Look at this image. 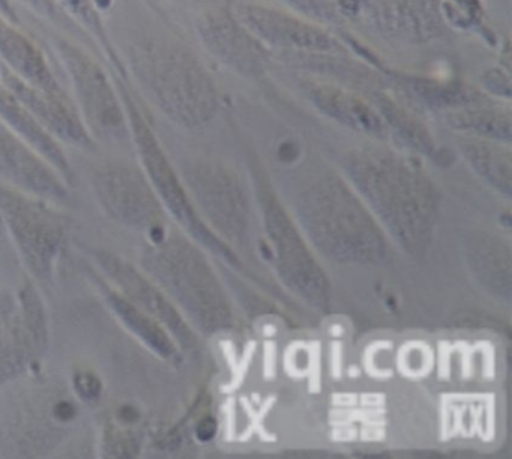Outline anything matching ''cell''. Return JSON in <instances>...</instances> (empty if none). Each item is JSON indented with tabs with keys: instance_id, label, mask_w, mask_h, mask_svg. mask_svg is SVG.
I'll return each mask as SVG.
<instances>
[{
	"instance_id": "6da1fadb",
	"label": "cell",
	"mask_w": 512,
	"mask_h": 459,
	"mask_svg": "<svg viewBox=\"0 0 512 459\" xmlns=\"http://www.w3.org/2000/svg\"><path fill=\"white\" fill-rule=\"evenodd\" d=\"M344 174L386 236L412 257L427 254L440 218V192L424 168L385 146L352 150Z\"/></svg>"
},
{
	"instance_id": "7a4b0ae2",
	"label": "cell",
	"mask_w": 512,
	"mask_h": 459,
	"mask_svg": "<svg viewBox=\"0 0 512 459\" xmlns=\"http://www.w3.org/2000/svg\"><path fill=\"white\" fill-rule=\"evenodd\" d=\"M130 83L166 119L185 129L208 125L220 108L217 83L196 51L169 30H146L121 54Z\"/></svg>"
},
{
	"instance_id": "3957f363",
	"label": "cell",
	"mask_w": 512,
	"mask_h": 459,
	"mask_svg": "<svg viewBox=\"0 0 512 459\" xmlns=\"http://www.w3.org/2000/svg\"><path fill=\"white\" fill-rule=\"evenodd\" d=\"M296 224L308 243L338 264H379L388 255V236L347 179L323 173L295 195Z\"/></svg>"
},
{
	"instance_id": "277c9868",
	"label": "cell",
	"mask_w": 512,
	"mask_h": 459,
	"mask_svg": "<svg viewBox=\"0 0 512 459\" xmlns=\"http://www.w3.org/2000/svg\"><path fill=\"white\" fill-rule=\"evenodd\" d=\"M140 267L203 335L232 327V306L220 279L196 243L178 230L166 228L149 240Z\"/></svg>"
},
{
	"instance_id": "5b68a950",
	"label": "cell",
	"mask_w": 512,
	"mask_h": 459,
	"mask_svg": "<svg viewBox=\"0 0 512 459\" xmlns=\"http://www.w3.org/2000/svg\"><path fill=\"white\" fill-rule=\"evenodd\" d=\"M80 408L59 378H43L20 395L0 425V450L10 458L52 455L73 434Z\"/></svg>"
},
{
	"instance_id": "8992f818",
	"label": "cell",
	"mask_w": 512,
	"mask_h": 459,
	"mask_svg": "<svg viewBox=\"0 0 512 459\" xmlns=\"http://www.w3.org/2000/svg\"><path fill=\"white\" fill-rule=\"evenodd\" d=\"M113 77H115L116 86L121 93L122 104H124L125 114H127L128 128H130L131 143L136 150L140 167L145 171L146 177L157 192L164 209L184 228L185 233L190 234L203 248L226 258L230 263L238 261V258L232 254L230 246L206 225L200 213L197 212L182 176H179L178 171L173 167L160 138L155 134L154 128L140 108L139 102L134 98L130 83L121 80L116 75Z\"/></svg>"
},
{
	"instance_id": "52a82bcc",
	"label": "cell",
	"mask_w": 512,
	"mask_h": 459,
	"mask_svg": "<svg viewBox=\"0 0 512 459\" xmlns=\"http://www.w3.org/2000/svg\"><path fill=\"white\" fill-rule=\"evenodd\" d=\"M52 200L0 182V216L29 273L49 281L71 231V218Z\"/></svg>"
},
{
	"instance_id": "ba28073f",
	"label": "cell",
	"mask_w": 512,
	"mask_h": 459,
	"mask_svg": "<svg viewBox=\"0 0 512 459\" xmlns=\"http://www.w3.org/2000/svg\"><path fill=\"white\" fill-rule=\"evenodd\" d=\"M52 45L73 87L74 105L95 143H131L127 114L113 74L77 39L53 35Z\"/></svg>"
},
{
	"instance_id": "9c48e42d",
	"label": "cell",
	"mask_w": 512,
	"mask_h": 459,
	"mask_svg": "<svg viewBox=\"0 0 512 459\" xmlns=\"http://www.w3.org/2000/svg\"><path fill=\"white\" fill-rule=\"evenodd\" d=\"M256 195L271 245L272 261L283 284L307 305L328 311L331 282L311 251L307 237L268 183L256 180Z\"/></svg>"
},
{
	"instance_id": "30bf717a",
	"label": "cell",
	"mask_w": 512,
	"mask_h": 459,
	"mask_svg": "<svg viewBox=\"0 0 512 459\" xmlns=\"http://www.w3.org/2000/svg\"><path fill=\"white\" fill-rule=\"evenodd\" d=\"M91 185L109 218L155 239L166 230V209L140 165L109 158L91 168Z\"/></svg>"
},
{
	"instance_id": "8fae6325",
	"label": "cell",
	"mask_w": 512,
	"mask_h": 459,
	"mask_svg": "<svg viewBox=\"0 0 512 459\" xmlns=\"http://www.w3.org/2000/svg\"><path fill=\"white\" fill-rule=\"evenodd\" d=\"M337 21L358 24L386 41L424 45L445 35L439 0H332Z\"/></svg>"
},
{
	"instance_id": "7c38bea8",
	"label": "cell",
	"mask_w": 512,
	"mask_h": 459,
	"mask_svg": "<svg viewBox=\"0 0 512 459\" xmlns=\"http://www.w3.org/2000/svg\"><path fill=\"white\" fill-rule=\"evenodd\" d=\"M182 180L206 225L223 242L244 245L251 212L247 191L238 176L220 162L196 161L184 168Z\"/></svg>"
},
{
	"instance_id": "4fadbf2b",
	"label": "cell",
	"mask_w": 512,
	"mask_h": 459,
	"mask_svg": "<svg viewBox=\"0 0 512 459\" xmlns=\"http://www.w3.org/2000/svg\"><path fill=\"white\" fill-rule=\"evenodd\" d=\"M230 8L245 29L268 50L274 48L299 56H320L343 50L325 27L292 9L253 0L230 3Z\"/></svg>"
},
{
	"instance_id": "5bb4252c",
	"label": "cell",
	"mask_w": 512,
	"mask_h": 459,
	"mask_svg": "<svg viewBox=\"0 0 512 459\" xmlns=\"http://www.w3.org/2000/svg\"><path fill=\"white\" fill-rule=\"evenodd\" d=\"M194 26L203 47L218 62L245 77L265 74L271 51L245 29L233 14L230 2L202 3L197 8Z\"/></svg>"
},
{
	"instance_id": "9a60e30c",
	"label": "cell",
	"mask_w": 512,
	"mask_h": 459,
	"mask_svg": "<svg viewBox=\"0 0 512 459\" xmlns=\"http://www.w3.org/2000/svg\"><path fill=\"white\" fill-rule=\"evenodd\" d=\"M91 255L110 284L137 308L160 321L172 333L181 350L188 351L196 347V333L187 318L155 281L143 272L142 267L134 266L124 257L106 249H91Z\"/></svg>"
},
{
	"instance_id": "2e32d148",
	"label": "cell",
	"mask_w": 512,
	"mask_h": 459,
	"mask_svg": "<svg viewBox=\"0 0 512 459\" xmlns=\"http://www.w3.org/2000/svg\"><path fill=\"white\" fill-rule=\"evenodd\" d=\"M0 78L25 105L26 110L35 117V120L59 143L79 147V149H95L97 143L89 134L71 96L52 95L37 89L11 74L2 65H0Z\"/></svg>"
},
{
	"instance_id": "e0dca14e",
	"label": "cell",
	"mask_w": 512,
	"mask_h": 459,
	"mask_svg": "<svg viewBox=\"0 0 512 459\" xmlns=\"http://www.w3.org/2000/svg\"><path fill=\"white\" fill-rule=\"evenodd\" d=\"M0 179L47 200L67 197L64 177L0 120Z\"/></svg>"
},
{
	"instance_id": "ac0fdd59",
	"label": "cell",
	"mask_w": 512,
	"mask_h": 459,
	"mask_svg": "<svg viewBox=\"0 0 512 459\" xmlns=\"http://www.w3.org/2000/svg\"><path fill=\"white\" fill-rule=\"evenodd\" d=\"M305 96L323 116L374 140H388L389 131L376 105L352 90L326 81H302Z\"/></svg>"
},
{
	"instance_id": "d6986e66",
	"label": "cell",
	"mask_w": 512,
	"mask_h": 459,
	"mask_svg": "<svg viewBox=\"0 0 512 459\" xmlns=\"http://www.w3.org/2000/svg\"><path fill=\"white\" fill-rule=\"evenodd\" d=\"M0 65L20 80L52 95L68 96L46 53L22 26L0 15Z\"/></svg>"
},
{
	"instance_id": "ffe728a7",
	"label": "cell",
	"mask_w": 512,
	"mask_h": 459,
	"mask_svg": "<svg viewBox=\"0 0 512 459\" xmlns=\"http://www.w3.org/2000/svg\"><path fill=\"white\" fill-rule=\"evenodd\" d=\"M89 275L92 276L95 285L101 291L104 302L112 309L113 314L124 324L125 329L131 335L136 336L145 347L166 362L172 363V365L181 363V347L173 338L172 333L160 321L155 320L148 312L137 308L124 294L119 293L109 281L101 278L97 273L91 272Z\"/></svg>"
},
{
	"instance_id": "44dd1931",
	"label": "cell",
	"mask_w": 512,
	"mask_h": 459,
	"mask_svg": "<svg viewBox=\"0 0 512 459\" xmlns=\"http://www.w3.org/2000/svg\"><path fill=\"white\" fill-rule=\"evenodd\" d=\"M467 266L479 284L497 299L511 300V248L508 240L490 231L470 234L464 245Z\"/></svg>"
},
{
	"instance_id": "7402d4cb",
	"label": "cell",
	"mask_w": 512,
	"mask_h": 459,
	"mask_svg": "<svg viewBox=\"0 0 512 459\" xmlns=\"http://www.w3.org/2000/svg\"><path fill=\"white\" fill-rule=\"evenodd\" d=\"M0 120L7 123L35 152L40 153L65 182L74 180L73 167L61 143L49 134L0 78Z\"/></svg>"
},
{
	"instance_id": "603a6c76",
	"label": "cell",
	"mask_w": 512,
	"mask_h": 459,
	"mask_svg": "<svg viewBox=\"0 0 512 459\" xmlns=\"http://www.w3.org/2000/svg\"><path fill=\"white\" fill-rule=\"evenodd\" d=\"M47 353L32 335L19 311L0 323V387L31 371Z\"/></svg>"
},
{
	"instance_id": "cb8c5ba5",
	"label": "cell",
	"mask_w": 512,
	"mask_h": 459,
	"mask_svg": "<svg viewBox=\"0 0 512 459\" xmlns=\"http://www.w3.org/2000/svg\"><path fill=\"white\" fill-rule=\"evenodd\" d=\"M511 110L482 96L472 104L445 113V122L467 137L511 144Z\"/></svg>"
},
{
	"instance_id": "d4e9b609",
	"label": "cell",
	"mask_w": 512,
	"mask_h": 459,
	"mask_svg": "<svg viewBox=\"0 0 512 459\" xmlns=\"http://www.w3.org/2000/svg\"><path fill=\"white\" fill-rule=\"evenodd\" d=\"M460 150L473 171L494 191L511 197L512 153L509 144L487 138L466 137Z\"/></svg>"
},
{
	"instance_id": "484cf974",
	"label": "cell",
	"mask_w": 512,
	"mask_h": 459,
	"mask_svg": "<svg viewBox=\"0 0 512 459\" xmlns=\"http://www.w3.org/2000/svg\"><path fill=\"white\" fill-rule=\"evenodd\" d=\"M56 2L79 24L80 29L89 36V39L94 41L97 47H100L101 53L104 54L107 62L112 65L113 75L130 83L124 60H122L121 53H119L116 45L113 44L112 36H110L109 29H107L103 14H101L98 0H56Z\"/></svg>"
},
{
	"instance_id": "4316f807",
	"label": "cell",
	"mask_w": 512,
	"mask_h": 459,
	"mask_svg": "<svg viewBox=\"0 0 512 459\" xmlns=\"http://www.w3.org/2000/svg\"><path fill=\"white\" fill-rule=\"evenodd\" d=\"M376 107L388 126L389 137L395 134V137L409 149L424 155H433V138L421 123L416 122L415 117L410 116L400 105L388 98H383Z\"/></svg>"
},
{
	"instance_id": "83f0119b",
	"label": "cell",
	"mask_w": 512,
	"mask_h": 459,
	"mask_svg": "<svg viewBox=\"0 0 512 459\" xmlns=\"http://www.w3.org/2000/svg\"><path fill=\"white\" fill-rule=\"evenodd\" d=\"M439 5L446 26L478 32L485 29L482 0H439Z\"/></svg>"
},
{
	"instance_id": "f1b7e54d",
	"label": "cell",
	"mask_w": 512,
	"mask_h": 459,
	"mask_svg": "<svg viewBox=\"0 0 512 459\" xmlns=\"http://www.w3.org/2000/svg\"><path fill=\"white\" fill-rule=\"evenodd\" d=\"M17 2L25 5L29 11L37 14L38 17L52 23L53 26L59 27L70 36H77L79 39H89V36L80 29L79 24L59 6L56 0H17Z\"/></svg>"
},
{
	"instance_id": "f546056e",
	"label": "cell",
	"mask_w": 512,
	"mask_h": 459,
	"mask_svg": "<svg viewBox=\"0 0 512 459\" xmlns=\"http://www.w3.org/2000/svg\"><path fill=\"white\" fill-rule=\"evenodd\" d=\"M283 5L316 23H337L332 0H280Z\"/></svg>"
},
{
	"instance_id": "4dcf8cb0",
	"label": "cell",
	"mask_w": 512,
	"mask_h": 459,
	"mask_svg": "<svg viewBox=\"0 0 512 459\" xmlns=\"http://www.w3.org/2000/svg\"><path fill=\"white\" fill-rule=\"evenodd\" d=\"M73 393L77 399L94 404L103 393V381L92 371H77L73 377Z\"/></svg>"
},
{
	"instance_id": "1f68e13d",
	"label": "cell",
	"mask_w": 512,
	"mask_h": 459,
	"mask_svg": "<svg viewBox=\"0 0 512 459\" xmlns=\"http://www.w3.org/2000/svg\"><path fill=\"white\" fill-rule=\"evenodd\" d=\"M487 90H490L497 98H511V81H509L508 71L503 72L502 69H491L485 74L482 80Z\"/></svg>"
},
{
	"instance_id": "d6a6232c",
	"label": "cell",
	"mask_w": 512,
	"mask_h": 459,
	"mask_svg": "<svg viewBox=\"0 0 512 459\" xmlns=\"http://www.w3.org/2000/svg\"><path fill=\"white\" fill-rule=\"evenodd\" d=\"M17 309V296L8 291L0 290V323L11 317Z\"/></svg>"
},
{
	"instance_id": "836d02e7",
	"label": "cell",
	"mask_w": 512,
	"mask_h": 459,
	"mask_svg": "<svg viewBox=\"0 0 512 459\" xmlns=\"http://www.w3.org/2000/svg\"><path fill=\"white\" fill-rule=\"evenodd\" d=\"M0 15L13 21L17 26H22V18H20L19 11L14 5V0H0Z\"/></svg>"
},
{
	"instance_id": "e575fe53",
	"label": "cell",
	"mask_w": 512,
	"mask_h": 459,
	"mask_svg": "<svg viewBox=\"0 0 512 459\" xmlns=\"http://www.w3.org/2000/svg\"><path fill=\"white\" fill-rule=\"evenodd\" d=\"M7 237V228H5L4 221H2V216H0V251H2V248H4L5 240H7Z\"/></svg>"
}]
</instances>
